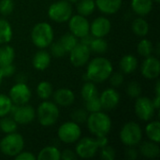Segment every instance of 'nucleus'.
<instances>
[{
    "label": "nucleus",
    "instance_id": "f257e3e1",
    "mask_svg": "<svg viewBox=\"0 0 160 160\" xmlns=\"http://www.w3.org/2000/svg\"><path fill=\"white\" fill-rule=\"evenodd\" d=\"M113 70L112 64L105 57H96L87 66L86 78L93 82H103L108 80Z\"/></svg>",
    "mask_w": 160,
    "mask_h": 160
},
{
    "label": "nucleus",
    "instance_id": "f03ea898",
    "mask_svg": "<svg viewBox=\"0 0 160 160\" xmlns=\"http://www.w3.org/2000/svg\"><path fill=\"white\" fill-rule=\"evenodd\" d=\"M86 123L89 131L96 137L107 136L112 128L111 118L101 111L88 114Z\"/></svg>",
    "mask_w": 160,
    "mask_h": 160
},
{
    "label": "nucleus",
    "instance_id": "7ed1b4c3",
    "mask_svg": "<svg viewBox=\"0 0 160 160\" xmlns=\"http://www.w3.org/2000/svg\"><path fill=\"white\" fill-rule=\"evenodd\" d=\"M53 29L50 23L42 22L37 23L31 32V39L34 45L39 49H45L53 40Z\"/></svg>",
    "mask_w": 160,
    "mask_h": 160
},
{
    "label": "nucleus",
    "instance_id": "20e7f679",
    "mask_svg": "<svg viewBox=\"0 0 160 160\" xmlns=\"http://www.w3.org/2000/svg\"><path fill=\"white\" fill-rule=\"evenodd\" d=\"M24 146V141L21 134L12 132L7 134L0 142L1 152L8 157H16L21 153Z\"/></svg>",
    "mask_w": 160,
    "mask_h": 160
},
{
    "label": "nucleus",
    "instance_id": "39448f33",
    "mask_svg": "<svg viewBox=\"0 0 160 160\" xmlns=\"http://www.w3.org/2000/svg\"><path fill=\"white\" fill-rule=\"evenodd\" d=\"M36 116H38L41 126L51 127L56 123L59 117V109L53 102L43 101L38 107Z\"/></svg>",
    "mask_w": 160,
    "mask_h": 160
},
{
    "label": "nucleus",
    "instance_id": "423d86ee",
    "mask_svg": "<svg viewBox=\"0 0 160 160\" xmlns=\"http://www.w3.org/2000/svg\"><path fill=\"white\" fill-rule=\"evenodd\" d=\"M48 15L51 20L56 22H64L72 16V6L68 0H59L52 3L48 9Z\"/></svg>",
    "mask_w": 160,
    "mask_h": 160
},
{
    "label": "nucleus",
    "instance_id": "0eeeda50",
    "mask_svg": "<svg viewBox=\"0 0 160 160\" xmlns=\"http://www.w3.org/2000/svg\"><path fill=\"white\" fill-rule=\"evenodd\" d=\"M142 138L141 127L135 122H128L124 125L120 131V140L127 146H135L139 144Z\"/></svg>",
    "mask_w": 160,
    "mask_h": 160
},
{
    "label": "nucleus",
    "instance_id": "6e6552de",
    "mask_svg": "<svg viewBox=\"0 0 160 160\" xmlns=\"http://www.w3.org/2000/svg\"><path fill=\"white\" fill-rule=\"evenodd\" d=\"M58 138L61 142L65 143H73L79 141L82 131L80 126L71 121V122H65L62 124L57 131Z\"/></svg>",
    "mask_w": 160,
    "mask_h": 160
},
{
    "label": "nucleus",
    "instance_id": "1a4fd4ad",
    "mask_svg": "<svg viewBox=\"0 0 160 160\" xmlns=\"http://www.w3.org/2000/svg\"><path fill=\"white\" fill-rule=\"evenodd\" d=\"M98 149L99 145L97 139L86 137L79 141L75 148V153L81 158H91L96 156Z\"/></svg>",
    "mask_w": 160,
    "mask_h": 160
},
{
    "label": "nucleus",
    "instance_id": "9d476101",
    "mask_svg": "<svg viewBox=\"0 0 160 160\" xmlns=\"http://www.w3.org/2000/svg\"><path fill=\"white\" fill-rule=\"evenodd\" d=\"M134 109L136 115L142 121H150L156 112L153 101L146 97L137 98Z\"/></svg>",
    "mask_w": 160,
    "mask_h": 160
},
{
    "label": "nucleus",
    "instance_id": "9b49d317",
    "mask_svg": "<svg viewBox=\"0 0 160 160\" xmlns=\"http://www.w3.org/2000/svg\"><path fill=\"white\" fill-rule=\"evenodd\" d=\"M10 112L13 114V119L18 125H28L36 117V112L30 105H16L11 108Z\"/></svg>",
    "mask_w": 160,
    "mask_h": 160
},
{
    "label": "nucleus",
    "instance_id": "f8f14e48",
    "mask_svg": "<svg viewBox=\"0 0 160 160\" xmlns=\"http://www.w3.org/2000/svg\"><path fill=\"white\" fill-rule=\"evenodd\" d=\"M9 98L15 105L26 104L31 98V90L24 82H17L9 90Z\"/></svg>",
    "mask_w": 160,
    "mask_h": 160
},
{
    "label": "nucleus",
    "instance_id": "ddd939ff",
    "mask_svg": "<svg viewBox=\"0 0 160 160\" xmlns=\"http://www.w3.org/2000/svg\"><path fill=\"white\" fill-rule=\"evenodd\" d=\"M68 27L70 32L77 38H82L89 34L90 23L84 16L80 14L71 16L68 20Z\"/></svg>",
    "mask_w": 160,
    "mask_h": 160
},
{
    "label": "nucleus",
    "instance_id": "4468645a",
    "mask_svg": "<svg viewBox=\"0 0 160 160\" xmlns=\"http://www.w3.org/2000/svg\"><path fill=\"white\" fill-rule=\"evenodd\" d=\"M69 59L74 67H82L89 61L91 50L89 46L79 43L69 52Z\"/></svg>",
    "mask_w": 160,
    "mask_h": 160
},
{
    "label": "nucleus",
    "instance_id": "2eb2a0df",
    "mask_svg": "<svg viewBox=\"0 0 160 160\" xmlns=\"http://www.w3.org/2000/svg\"><path fill=\"white\" fill-rule=\"evenodd\" d=\"M142 74L148 80L157 79L160 74L159 60L154 56L145 57V60L142 64Z\"/></svg>",
    "mask_w": 160,
    "mask_h": 160
},
{
    "label": "nucleus",
    "instance_id": "dca6fc26",
    "mask_svg": "<svg viewBox=\"0 0 160 160\" xmlns=\"http://www.w3.org/2000/svg\"><path fill=\"white\" fill-rule=\"evenodd\" d=\"M102 110L112 111L117 107L120 102V95L114 88H108L104 90L99 96Z\"/></svg>",
    "mask_w": 160,
    "mask_h": 160
},
{
    "label": "nucleus",
    "instance_id": "f3484780",
    "mask_svg": "<svg viewBox=\"0 0 160 160\" xmlns=\"http://www.w3.org/2000/svg\"><path fill=\"white\" fill-rule=\"evenodd\" d=\"M111 22L105 17L96 18L90 24V32L94 38H104L111 31Z\"/></svg>",
    "mask_w": 160,
    "mask_h": 160
},
{
    "label": "nucleus",
    "instance_id": "a211bd4d",
    "mask_svg": "<svg viewBox=\"0 0 160 160\" xmlns=\"http://www.w3.org/2000/svg\"><path fill=\"white\" fill-rule=\"evenodd\" d=\"M53 99L55 104L62 107H68L74 102L75 95L70 89L60 88L56 90L55 93L53 94Z\"/></svg>",
    "mask_w": 160,
    "mask_h": 160
},
{
    "label": "nucleus",
    "instance_id": "6ab92c4d",
    "mask_svg": "<svg viewBox=\"0 0 160 160\" xmlns=\"http://www.w3.org/2000/svg\"><path fill=\"white\" fill-rule=\"evenodd\" d=\"M122 0H96V7L105 14H114L116 13L121 6Z\"/></svg>",
    "mask_w": 160,
    "mask_h": 160
},
{
    "label": "nucleus",
    "instance_id": "aec40b11",
    "mask_svg": "<svg viewBox=\"0 0 160 160\" xmlns=\"http://www.w3.org/2000/svg\"><path fill=\"white\" fill-rule=\"evenodd\" d=\"M51 63V55L48 52L44 50H39L36 52V54L33 57L32 65L33 67L38 70H45Z\"/></svg>",
    "mask_w": 160,
    "mask_h": 160
},
{
    "label": "nucleus",
    "instance_id": "412c9836",
    "mask_svg": "<svg viewBox=\"0 0 160 160\" xmlns=\"http://www.w3.org/2000/svg\"><path fill=\"white\" fill-rule=\"evenodd\" d=\"M131 8L139 16H145L149 14L153 8V0H132Z\"/></svg>",
    "mask_w": 160,
    "mask_h": 160
},
{
    "label": "nucleus",
    "instance_id": "4be33fe9",
    "mask_svg": "<svg viewBox=\"0 0 160 160\" xmlns=\"http://www.w3.org/2000/svg\"><path fill=\"white\" fill-rule=\"evenodd\" d=\"M119 66L122 72L126 74L133 73L138 68V59L132 54H126L121 58Z\"/></svg>",
    "mask_w": 160,
    "mask_h": 160
},
{
    "label": "nucleus",
    "instance_id": "5701e85b",
    "mask_svg": "<svg viewBox=\"0 0 160 160\" xmlns=\"http://www.w3.org/2000/svg\"><path fill=\"white\" fill-rule=\"evenodd\" d=\"M140 153L147 158H155L158 157L160 148L158 142H144L140 146Z\"/></svg>",
    "mask_w": 160,
    "mask_h": 160
},
{
    "label": "nucleus",
    "instance_id": "b1692460",
    "mask_svg": "<svg viewBox=\"0 0 160 160\" xmlns=\"http://www.w3.org/2000/svg\"><path fill=\"white\" fill-rule=\"evenodd\" d=\"M38 160H60L61 152L55 146L44 147L38 155Z\"/></svg>",
    "mask_w": 160,
    "mask_h": 160
},
{
    "label": "nucleus",
    "instance_id": "393cba45",
    "mask_svg": "<svg viewBox=\"0 0 160 160\" xmlns=\"http://www.w3.org/2000/svg\"><path fill=\"white\" fill-rule=\"evenodd\" d=\"M15 58V51L11 46L5 45L0 47V67L13 63Z\"/></svg>",
    "mask_w": 160,
    "mask_h": 160
},
{
    "label": "nucleus",
    "instance_id": "a878e982",
    "mask_svg": "<svg viewBox=\"0 0 160 160\" xmlns=\"http://www.w3.org/2000/svg\"><path fill=\"white\" fill-rule=\"evenodd\" d=\"M132 31L139 37H145L149 32V24L142 18H137L132 22Z\"/></svg>",
    "mask_w": 160,
    "mask_h": 160
},
{
    "label": "nucleus",
    "instance_id": "bb28decb",
    "mask_svg": "<svg viewBox=\"0 0 160 160\" xmlns=\"http://www.w3.org/2000/svg\"><path fill=\"white\" fill-rule=\"evenodd\" d=\"M96 8V3L94 0H79L77 2L78 13L82 16L91 15Z\"/></svg>",
    "mask_w": 160,
    "mask_h": 160
},
{
    "label": "nucleus",
    "instance_id": "cd10ccee",
    "mask_svg": "<svg viewBox=\"0 0 160 160\" xmlns=\"http://www.w3.org/2000/svg\"><path fill=\"white\" fill-rule=\"evenodd\" d=\"M11 38L12 28L10 23L5 19H0V44L9 42Z\"/></svg>",
    "mask_w": 160,
    "mask_h": 160
},
{
    "label": "nucleus",
    "instance_id": "c85d7f7f",
    "mask_svg": "<svg viewBox=\"0 0 160 160\" xmlns=\"http://www.w3.org/2000/svg\"><path fill=\"white\" fill-rule=\"evenodd\" d=\"M145 132L147 137L149 138L150 141L155 142H160V123L158 121H153L150 122L146 128H145Z\"/></svg>",
    "mask_w": 160,
    "mask_h": 160
},
{
    "label": "nucleus",
    "instance_id": "c756f323",
    "mask_svg": "<svg viewBox=\"0 0 160 160\" xmlns=\"http://www.w3.org/2000/svg\"><path fill=\"white\" fill-rule=\"evenodd\" d=\"M81 95H82V99L84 101H87L89 99L98 97V91L97 86L94 84V82L89 81L82 85Z\"/></svg>",
    "mask_w": 160,
    "mask_h": 160
},
{
    "label": "nucleus",
    "instance_id": "7c9ffc66",
    "mask_svg": "<svg viewBox=\"0 0 160 160\" xmlns=\"http://www.w3.org/2000/svg\"><path fill=\"white\" fill-rule=\"evenodd\" d=\"M2 119L0 120V130L6 134L16 132L18 124L16 121L13 119V117H1Z\"/></svg>",
    "mask_w": 160,
    "mask_h": 160
},
{
    "label": "nucleus",
    "instance_id": "2f4dec72",
    "mask_svg": "<svg viewBox=\"0 0 160 160\" xmlns=\"http://www.w3.org/2000/svg\"><path fill=\"white\" fill-rule=\"evenodd\" d=\"M78 38L75 37L72 33H67L65 35H63L60 39L59 42L62 44V46L64 47L65 51L67 52H69L77 44H78Z\"/></svg>",
    "mask_w": 160,
    "mask_h": 160
},
{
    "label": "nucleus",
    "instance_id": "473e14b6",
    "mask_svg": "<svg viewBox=\"0 0 160 160\" xmlns=\"http://www.w3.org/2000/svg\"><path fill=\"white\" fill-rule=\"evenodd\" d=\"M91 52L96 53H105L108 50V43L103 38H94L92 42L89 45Z\"/></svg>",
    "mask_w": 160,
    "mask_h": 160
},
{
    "label": "nucleus",
    "instance_id": "72a5a7b5",
    "mask_svg": "<svg viewBox=\"0 0 160 160\" xmlns=\"http://www.w3.org/2000/svg\"><path fill=\"white\" fill-rule=\"evenodd\" d=\"M52 86L49 82L43 81L38 84L37 95L39 98L46 100L52 96Z\"/></svg>",
    "mask_w": 160,
    "mask_h": 160
},
{
    "label": "nucleus",
    "instance_id": "f704fd0d",
    "mask_svg": "<svg viewBox=\"0 0 160 160\" xmlns=\"http://www.w3.org/2000/svg\"><path fill=\"white\" fill-rule=\"evenodd\" d=\"M154 51V45L149 39H142L137 46V52L142 57H148L153 53Z\"/></svg>",
    "mask_w": 160,
    "mask_h": 160
},
{
    "label": "nucleus",
    "instance_id": "c9c22d12",
    "mask_svg": "<svg viewBox=\"0 0 160 160\" xmlns=\"http://www.w3.org/2000/svg\"><path fill=\"white\" fill-rule=\"evenodd\" d=\"M12 101L8 96L0 94V118L8 115L12 108Z\"/></svg>",
    "mask_w": 160,
    "mask_h": 160
},
{
    "label": "nucleus",
    "instance_id": "e433bc0d",
    "mask_svg": "<svg viewBox=\"0 0 160 160\" xmlns=\"http://www.w3.org/2000/svg\"><path fill=\"white\" fill-rule=\"evenodd\" d=\"M71 119L73 122L77 123L78 125L83 124L86 122L87 117H88V112L83 109H77L72 112L71 113Z\"/></svg>",
    "mask_w": 160,
    "mask_h": 160
},
{
    "label": "nucleus",
    "instance_id": "4c0bfd02",
    "mask_svg": "<svg viewBox=\"0 0 160 160\" xmlns=\"http://www.w3.org/2000/svg\"><path fill=\"white\" fill-rule=\"evenodd\" d=\"M85 110L89 112H97L102 110L101 103L99 100V96L85 101Z\"/></svg>",
    "mask_w": 160,
    "mask_h": 160
},
{
    "label": "nucleus",
    "instance_id": "58836bf2",
    "mask_svg": "<svg viewBox=\"0 0 160 160\" xmlns=\"http://www.w3.org/2000/svg\"><path fill=\"white\" fill-rule=\"evenodd\" d=\"M127 94L133 98H137L142 94V87L139 82H131L128 83L127 87Z\"/></svg>",
    "mask_w": 160,
    "mask_h": 160
},
{
    "label": "nucleus",
    "instance_id": "ea45409f",
    "mask_svg": "<svg viewBox=\"0 0 160 160\" xmlns=\"http://www.w3.org/2000/svg\"><path fill=\"white\" fill-rule=\"evenodd\" d=\"M51 53L52 56H54L56 58H61L67 53V52L65 51L64 47L58 40L56 42L51 43Z\"/></svg>",
    "mask_w": 160,
    "mask_h": 160
},
{
    "label": "nucleus",
    "instance_id": "a19ab883",
    "mask_svg": "<svg viewBox=\"0 0 160 160\" xmlns=\"http://www.w3.org/2000/svg\"><path fill=\"white\" fill-rule=\"evenodd\" d=\"M14 8L13 0H0V13L7 16L9 15Z\"/></svg>",
    "mask_w": 160,
    "mask_h": 160
},
{
    "label": "nucleus",
    "instance_id": "79ce46f5",
    "mask_svg": "<svg viewBox=\"0 0 160 160\" xmlns=\"http://www.w3.org/2000/svg\"><path fill=\"white\" fill-rule=\"evenodd\" d=\"M115 150L113 149V147L110 146V145H105L101 148V154H100V158L104 160H113L115 158Z\"/></svg>",
    "mask_w": 160,
    "mask_h": 160
},
{
    "label": "nucleus",
    "instance_id": "37998d69",
    "mask_svg": "<svg viewBox=\"0 0 160 160\" xmlns=\"http://www.w3.org/2000/svg\"><path fill=\"white\" fill-rule=\"evenodd\" d=\"M110 82L112 87H119L124 82V75L123 72H114L110 75Z\"/></svg>",
    "mask_w": 160,
    "mask_h": 160
},
{
    "label": "nucleus",
    "instance_id": "c03bdc74",
    "mask_svg": "<svg viewBox=\"0 0 160 160\" xmlns=\"http://www.w3.org/2000/svg\"><path fill=\"white\" fill-rule=\"evenodd\" d=\"M15 73V67L12 64L5 65L0 67V74L2 77H10Z\"/></svg>",
    "mask_w": 160,
    "mask_h": 160
},
{
    "label": "nucleus",
    "instance_id": "a18cd8bd",
    "mask_svg": "<svg viewBox=\"0 0 160 160\" xmlns=\"http://www.w3.org/2000/svg\"><path fill=\"white\" fill-rule=\"evenodd\" d=\"M16 160H36L37 157H35L32 153L30 152H21L19 153L16 157H15Z\"/></svg>",
    "mask_w": 160,
    "mask_h": 160
},
{
    "label": "nucleus",
    "instance_id": "49530a36",
    "mask_svg": "<svg viewBox=\"0 0 160 160\" xmlns=\"http://www.w3.org/2000/svg\"><path fill=\"white\" fill-rule=\"evenodd\" d=\"M77 158L76 153L69 149H66L61 153V159L63 160H74Z\"/></svg>",
    "mask_w": 160,
    "mask_h": 160
},
{
    "label": "nucleus",
    "instance_id": "de8ad7c7",
    "mask_svg": "<svg viewBox=\"0 0 160 160\" xmlns=\"http://www.w3.org/2000/svg\"><path fill=\"white\" fill-rule=\"evenodd\" d=\"M126 156H127L128 159L135 160L138 158V152H137L136 149H134L131 146H129V148L126 152Z\"/></svg>",
    "mask_w": 160,
    "mask_h": 160
},
{
    "label": "nucleus",
    "instance_id": "09e8293b",
    "mask_svg": "<svg viewBox=\"0 0 160 160\" xmlns=\"http://www.w3.org/2000/svg\"><path fill=\"white\" fill-rule=\"evenodd\" d=\"M93 38H94V37L92 36V35H86V36H84V37H82V38H81V43H82V44H84V45H87V46H89L90 45V43L92 42V40H93Z\"/></svg>",
    "mask_w": 160,
    "mask_h": 160
},
{
    "label": "nucleus",
    "instance_id": "8fccbe9b",
    "mask_svg": "<svg viewBox=\"0 0 160 160\" xmlns=\"http://www.w3.org/2000/svg\"><path fill=\"white\" fill-rule=\"evenodd\" d=\"M153 101V104H154V107L156 110H158L159 109V104H160V96L159 95H156V98L152 100Z\"/></svg>",
    "mask_w": 160,
    "mask_h": 160
},
{
    "label": "nucleus",
    "instance_id": "3c124183",
    "mask_svg": "<svg viewBox=\"0 0 160 160\" xmlns=\"http://www.w3.org/2000/svg\"><path fill=\"white\" fill-rule=\"evenodd\" d=\"M160 85H159V82H157L156 84V95H159L160 94Z\"/></svg>",
    "mask_w": 160,
    "mask_h": 160
},
{
    "label": "nucleus",
    "instance_id": "603ef678",
    "mask_svg": "<svg viewBox=\"0 0 160 160\" xmlns=\"http://www.w3.org/2000/svg\"><path fill=\"white\" fill-rule=\"evenodd\" d=\"M68 1L69 3H77L79 0H68Z\"/></svg>",
    "mask_w": 160,
    "mask_h": 160
},
{
    "label": "nucleus",
    "instance_id": "864d4df0",
    "mask_svg": "<svg viewBox=\"0 0 160 160\" xmlns=\"http://www.w3.org/2000/svg\"><path fill=\"white\" fill-rule=\"evenodd\" d=\"M2 80H3V77H2V75L0 74V83H1V82H2Z\"/></svg>",
    "mask_w": 160,
    "mask_h": 160
},
{
    "label": "nucleus",
    "instance_id": "5fc2aeb1",
    "mask_svg": "<svg viewBox=\"0 0 160 160\" xmlns=\"http://www.w3.org/2000/svg\"><path fill=\"white\" fill-rule=\"evenodd\" d=\"M154 2H156V3H159V1L160 0H153Z\"/></svg>",
    "mask_w": 160,
    "mask_h": 160
}]
</instances>
